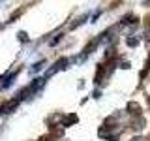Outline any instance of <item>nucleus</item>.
<instances>
[{
  "label": "nucleus",
  "mask_w": 150,
  "mask_h": 141,
  "mask_svg": "<svg viewBox=\"0 0 150 141\" xmlns=\"http://www.w3.org/2000/svg\"><path fill=\"white\" fill-rule=\"evenodd\" d=\"M128 111H131L133 115H139V113H141V105H139V103H135V102H129L128 103Z\"/></svg>",
  "instance_id": "f257e3e1"
},
{
  "label": "nucleus",
  "mask_w": 150,
  "mask_h": 141,
  "mask_svg": "<svg viewBox=\"0 0 150 141\" xmlns=\"http://www.w3.org/2000/svg\"><path fill=\"white\" fill-rule=\"evenodd\" d=\"M75 122H77V115H69V117H66V120H64V126L75 124Z\"/></svg>",
  "instance_id": "f03ea898"
},
{
  "label": "nucleus",
  "mask_w": 150,
  "mask_h": 141,
  "mask_svg": "<svg viewBox=\"0 0 150 141\" xmlns=\"http://www.w3.org/2000/svg\"><path fill=\"white\" fill-rule=\"evenodd\" d=\"M41 68H43V62H38V64H34V66L30 68V72H32V73H36V72H40Z\"/></svg>",
  "instance_id": "7ed1b4c3"
},
{
  "label": "nucleus",
  "mask_w": 150,
  "mask_h": 141,
  "mask_svg": "<svg viewBox=\"0 0 150 141\" xmlns=\"http://www.w3.org/2000/svg\"><path fill=\"white\" fill-rule=\"evenodd\" d=\"M139 43V40H137V38H128V45H131V47H135V45H137Z\"/></svg>",
  "instance_id": "20e7f679"
},
{
  "label": "nucleus",
  "mask_w": 150,
  "mask_h": 141,
  "mask_svg": "<svg viewBox=\"0 0 150 141\" xmlns=\"http://www.w3.org/2000/svg\"><path fill=\"white\" fill-rule=\"evenodd\" d=\"M60 40H62V36H56V38H53V40H51V45H56Z\"/></svg>",
  "instance_id": "39448f33"
},
{
  "label": "nucleus",
  "mask_w": 150,
  "mask_h": 141,
  "mask_svg": "<svg viewBox=\"0 0 150 141\" xmlns=\"http://www.w3.org/2000/svg\"><path fill=\"white\" fill-rule=\"evenodd\" d=\"M19 40H21V41H26V40H28V38H26V34H25V32H19Z\"/></svg>",
  "instance_id": "423d86ee"
},
{
  "label": "nucleus",
  "mask_w": 150,
  "mask_h": 141,
  "mask_svg": "<svg viewBox=\"0 0 150 141\" xmlns=\"http://www.w3.org/2000/svg\"><path fill=\"white\" fill-rule=\"evenodd\" d=\"M133 141H143V139H141V137H135V139H133Z\"/></svg>",
  "instance_id": "0eeeda50"
},
{
  "label": "nucleus",
  "mask_w": 150,
  "mask_h": 141,
  "mask_svg": "<svg viewBox=\"0 0 150 141\" xmlns=\"http://www.w3.org/2000/svg\"><path fill=\"white\" fill-rule=\"evenodd\" d=\"M148 103H150V96H148Z\"/></svg>",
  "instance_id": "6e6552de"
}]
</instances>
